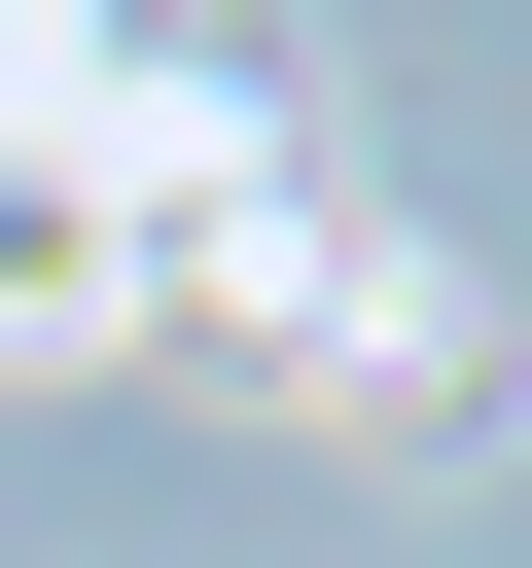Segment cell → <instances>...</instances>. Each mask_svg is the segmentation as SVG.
Wrapping results in <instances>:
<instances>
[{"instance_id":"1","label":"cell","mask_w":532,"mask_h":568,"mask_svg":"<svg viewBox=\"0 0 532 568\" xmlns=\"http://www.w3.org/2000/svg\"><path fill=\"white\" fill-rule=\"evenodd\" d=\"M248 213H284L248 71H177V36H0V355H177Z\"/></svg>"},{"instance_id":"2","label":"cell","mask_w":532,"mask_h":568,"mask_svg":"<svg viewBox=\"0 0 532 568\" xmlns=\"http://www.w3.org/2000/svg\"><path fill=\"white\" fill-rule=\"evenodd\" d=\"M177 355H248V390H284V426H355V462H497V426H532V320H497L426 213H319V178L213 248V320H177Z\"/></svg>"}]
</instances>
